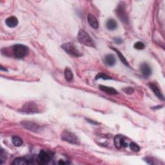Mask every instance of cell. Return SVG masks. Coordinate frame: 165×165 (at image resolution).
Returning a JSON list of instances; mask_svg holds the SVG:
<instances>
[{
    "label": "cell",
    "mask_w": 165,
    "mask_h": 165,
    "mask_svg": "<svg viewBox=\"0 0 165 165\" xmlns=\"http://www.w3.org/2000/svg\"><path fill=\"white\" fill-rule=\"evenodd\" d=\"M123 90L124 92H125L128 94H132L133 92H134V89L132 88V87H128V88H126L125 89H123Z\"/></svg>",
    "instance_id": "d4e9b609"
},
{
    "label": "cell",
    "mask_w": 165,
    "mask_h": 165,
    "mask_svg": "<svg viewBox=\"0 0 165 165\" xmlns=\"http://www.w3.org/2000/svg\"><path fill=\"white\" fill-rule=\"evenodd\" d=\"M133 47H134V48H136L137 50H143L144 48L145 45H144V44L143 43V42L137 41V42L135 44H134Z\"/></svg>",
    "instance_id": "603a6c76"
},
{
    "label": "cell",
    "mask_w": 165,
    "mask_h": 165,
    "mask_svg": "<svg viewBox=\"0 0 165 165\" xmlns=\"http://www.w3.org/2000/svg\"><path fill=\"white\" fill-rule=\"evenodd\" d=\"M106 26L109 30H114L117 28L118 24L114 19H109L106 23Z\"/></svg>",
    "instance_id": "e0dca14e"
},
{
    "label": "cell",
    "mask_w": 165,
    "mask_h": 165,
    "mask_svg": "<svg viewBox=\"0 0 165 165\" xmlns=\"http://www.w3.org/2000/svg\"><path fill=\"white\" fill-rule=\"evenodd\" d=\"M20 111L21 112L26 113L28 114H36L39 112L38 105L34 102H28L25 103L21 108Z\"/></svg>",
    "instance_id": "8992f818"
},
{
    "label": "cell",
    "mask_w": 165,
    "mask_h": 165,
    "mask_svg": "<svg viewBox=\"0 0 165 165\" xmlns=\"http://www.w3.org/2000/svg\"><path fill=\"white\" fill-rule=\"evenodd\" d=\"M114 41L115 43H118V44H120L121 43H123V40H122L121 38H115L114 39Z\"/></svg>",
    "instance_id": "484cf974"
},
{
    "label": "cell",
    "mask_w": 165,
    "mask_h": 165,
    "mask_svg": "<svg viewBox=\"0 0 165 165\" xmlns=\"http://www.w3.org/2000/svg\"><path fill=\"white\" fill-rule=\"evenodd\" d=\"M54 152L49 150H42L37 158V162L39 164L44 165L49 163L54 157Z\"/></svg>",
    "instance_id": "7a4b0ae2"
},
{
    "label": "cell",
    "mask_w": 165,
    "mask_h": 165,
    "mask_svg": "<svg viewBox=\"0 0 165 165\" xmlns=\"http://www.w3.org/2000/svg\"><path fill=\"white\" fill-rule=\"evenodd\" d=\"M63 49L70 56L73 57L78 58L82 56V54L79 52V51L76 48V46L71 42L66 43L61 46Z\"/></svg>",
    "instance_id": "3957f363"
},
{
    "label": "cell",
    "mask_w": 165,
    "mask_h": 165,
    "mask_svg": "<svg viewBox=\"0 0 165 165\" xmlns=\"http://www.w3.org/2000/svg\"><path fill=\"white\" fill-rule=\"evenodd\" d=\"M105 62L109 66H113L116 63V59L113 54H108L105 57Z\"/></svg>",
    "instance_id": "2e32d148"
},
{
    "label": "cell",
    "mask_w": 165,
    "mask_h": 165,
    "mask_svg": "<svg viewBox=\"0 0 165 165\" xmlns=\"http://www.w3.org/2000/svg\"><path fill=\"white\" fill-rule=\"evenodd\" d=\"M13 51L15 58L22 59L25 58L28 53V48L27 46L17 44L13 47Z\"/></svg>",
    "instance_id": "277c9868"
},
{
    "label": "cell",
    "mask_w": 165,
    "mask_h": 165,
    "mask_svg": "<svg viewBox=\"0 0 165 165\" xmlns=\"http://www.w3.org/2000/svg\"><path fill=\"white\" fill-rule=\"evenodd\" d=\"M64 74H65V79L69 82H71L73 79V77H74V75H73L72 71L71 70V69L69 67H66L65 69V72H64Z\"/></svg>",
    "instance_id": "ac0fdd59"
},
{
    "label": "cell",
    "mask_w": 165,
    "mask_h": 165,
    "mask_svg": "<svg viewBox=\"0 0 165 165\" xmlns=\"http://www.w3.org/2000/svg\"><path fill=\"white\" fill-rule=\"evenodd\" d=\"M149 87L151 88V90L153 92H154V93L155 94V95L158 97L159 99H161L162 101H164V100L163 95L162 94L161 92L160 91L159 88V87H157V85L156 84L151 83L149 84Z\"/></svg>",
    "instance_id": "30bf717a"
},
{
    "label": "cell",
    "mask_w": 165,
    "mask_h": 165,
    "mask_svg": "<svg viewBox=\"0 0 165 165\" xmlns=\"http://www.w3.org/2000/svg\"><path fill=\"white\" fill-rule=\"evenodd\" d=\"M21 125L25 128L26 129L32 131V132H38V130H41V126L38 125V124H36L34 122L31 121H23L21 123Z\"/></svg>",
    "instance_id": "9c48e42d"
},
{
    "label": "cell",
    "mask_w": 165,
    "mask_h": 165,
    "mask_svg": "<svg viewBox=\"0 0 165 165\" xmlns=\"http://www.w3.org/2000/svg\"><path fill=\"white\" fill-rule=\"evenodd\" d=\"M112 48V49H113L114 51H115L116 53L118 54V56H119V59H121V61L122 62V63H123V64H125V65H126V66H129V65H128V62H127L126 59H125V58L124 57L123 55L121 54V52L119 51H118V49H116L115 48Z\"/></svg>",
    "instance_id": "d6986e66"
},
{
    "label": "cell",
    "mask_w": 165,
    "mask_h": 165,
    "mask_svg": "<svg viewBox=\"0 0 165 165\" xmlns=\"http://www.w3.org/2000/svg\"><path fill=\"white\" fill-rule=\"evenodd\" d=\"M129 146H130V150L134 152H139L141 150L139 146L137 143L134 142L130 143V144H129Z\"/></svg>",
    "instance_id": "44dd1931"
},
{
    "label": "cell",
    "mask_w": 165,
    "mask_h": 165,
    "mask_svg": "<svg viewBox=\"0 0 165 165\" xmlns=\"http://www.w3.org/2000/svg\"><path fill=\"white\" fill-rule=\"evenodd\" d=\"M140 69H141V71L144 77H148L151 76V74H152V69H151L150 66L148 63H144L141 64V68Z\"/></svg>",
    "instance_id": "8fae6325"
},
{
    "label": "cell",
    "mask_w": 165,
    "mask_h": 165,
    "mask_svg": "<svg viewBox=\"0 0 165 165\" xmlns=\"http://www.w3.org/2000/svg\"><path fill=\"white\" fill-rule=\"evenodd\" d=\"M32 163L30 162L25 157H17L14 160V161L12 163L13 165H28L31 164Z\"/></svg>",
    "instance_id": "9a60e30c"
},
{
    "label": "cell",
    "mask_w": 165,
    "mask_h": 165,
    "mask_svg": "<svg viewBox=\"0 0 165 165\" xmlns=\"http://www.w3.org/2000/svg\"><path fill=\"white\" fill-rule=\"evenodd\" d=\"M114 144L117 149H121L122 148H126L128 146L126 143L125 137L121 135H117L114 137Z\"/></svg>",
    "instance_id": "ba28073f"
},
{
    "label": "cell",
    "mask_w": 165,
    "mask_h": 165,
    "mask_svg": "<svg viewBox=\"0 0 165 165\" xmlns=\"http://www.w3.org/2000/svg\"><path fill=\"white\" fill-rule=\"evenodd\" d=\"M116 14L118 15V17L123 23L128 22V16L125 9V5L124 2H121L116 9Z\"/></svg>",
    "instance_id": "52a82bcc"
},
{
    "label": "cell",
    "mask_w": 165,
    "mask_h": 165,
    "mask_svg": "<svg viewBox=\"0 0 165 165\" xmlns=\"http://www.w3.org/2000/svg\"><path fill=\"white\" fill-rule=\"evenodd\" d=\"M5 23L9 27L14 28L17 25L18 20L15 16H10L5 20Z\"/></svg>",
    "instance_id": "7c38bea8"
},
{
    "label": "cell",
    "mask_w": 165,
    "mask_h": 165,
    "mask_svg": "<svg viewBox=\"0 0 165 165\" xmlns=\"http://www.w3.org/2000/svg\"><path fill=\"white\" fill-rule=\"evenodd\" d=\"M7 158V154L3 148L1 149V164H3V163L6 161Z\"/></svg>",
    "instance_id": "cb8c5ba5"
},
{
    "label": "cell",
    "mask_w": 165,
    "mask_h": 165,
    "mask_svg": "<svg viewBox=\"0 0 165 165\" xmlns=\"http://www.w3.org/2000/svg\"><path fill=\"white\" fill-rule=\"evenodd\" d=\"M62 139L65 141L73 144H80V141L79 138L73 133L68 130H64L62 133Z\"/></svg>",
    "instance_id": "5b68a950"
},
{
    "label": "cell",
    "mask_w": 165,
    "mask_h": 165,
    "mask_svg": "<svg viewBox=\"0 0 165 165\" xmlns=\"http://www.w3.org/2000/svg\"><path fill=\"white\" fill-rule=\"evenodd\" d=\"M99 89L105 92L106 94H108L109 95H117L118 94V91L115 88L110 87H107L105 85H99Z\"/></svg>",
    "instance_id": "4fadbf2b"
},
{
    "label": "cell",
    "mask_w": 165,
    "mask_h": 165,
    "mask_svg": "<svg viewBox=\"0 0 165 165\" xmlns=\"http://www.w3.org/2000/svg\"><path fill=\"white\" fill-rule=\"evenodd\" d=\"M104 79V80L112 79V78L111 76H108L105 74H103V73H99V74H98L96 76V79Z\"/></svg>",
    "instance_id": "7402d4cb"
},
{
    "label": "cell",
    "mask_w": 165,
    "mask_h": 165,
    "mask_svg": "<svg viewBox=\"0 0 165 165\" xmlns=\"http://www.w3.org/2000/svg\"><path fill=\"white\" fill-rule=\"evenodd\" d=\"M77 39L81 44L90 47H95L94 41L90 35L83 30H80L77 35Z\"/></svg>",
    "instance_id": "6da1fadb"
},
{
    "label": "cell",
    "mask_w": 165,
    "mask_h": 165,
    "mask_svg": "<svg viewBox=\"0 0 165 165\" xmlns=\"http://www.w3.org/2000/svg\"><path fill=\"white\" fill-rule=\"evenodd\" d=\"M87 20L90 25L94 28H97L99 27V23L97 21L96 17L91 14H89L87 16Z\"/></svg>",
    "instance_id": "5bb4252c"
},
{
    "label": "cell",
    "mask_w": 165,
    "mask_h": 165,
    "mask_svg": "<svg viewBox=\"0 0 165 165\" xmlns=\"http://www.w3.org/2000/svg\"><path fill=\"white\" fill-rule=\"evenodd\" d=\"M12 141L15 146H21L23 144V140L17 136H14L12 138Z\"/></svg>",
    "instance_id": "ffe728a7"
}]
</instances>
